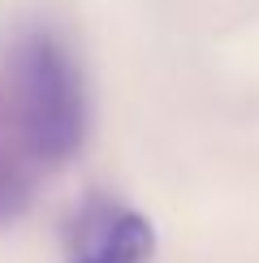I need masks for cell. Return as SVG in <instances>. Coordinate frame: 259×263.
<instances>
[{
	"label": "cell",
	"mask_w": 259,
	"mask_h": 263,
	"mask_svg": "<svg viewBox=\"0 0 259 263\" xmlns=\"http://www.w3.org/2000/svg\"><path fill=\"white\" fill-rule=\"evenodd\" d=\"M156 229L113 194H86L65 229V263H151Z\"/></svg>",
	"instance_id": "obj_2"
},
{
	"label": "cell",
	"mask_w": 259,
	"mask_h": 263,
	"mask_svg": "<svg viewBox=\"0 0 259 263\" xmlns=\"http://www.w3.org/2000/svg\"><path fill=\"white\" fill-rule=\"evenodd\" d=\"M30 194H35V181H30L26 164L0 151V224H13L30 207Z\"/></svg>",
	"instance_id": "obj_3"
},
{
	"label": "cell",
	"mask_w": 259,
	"mask_h": 263,
	"mask_svg": "<svg viewBox=\"0 0 259 263\" xmlns=\"http://www.w3.org/2000/svg\"><path fill=\"white\" fill-rule=\"evenodd\" d=\"M0 147L22 164H65L86 138V86L69 48L43 26L0 52Z\"/></svg>",
	"instance_id": "obj_1"
}]
</instances>
